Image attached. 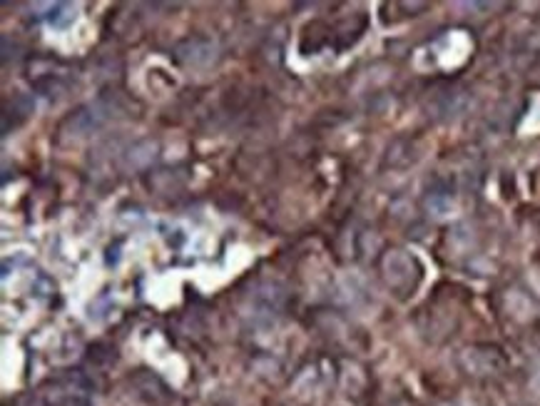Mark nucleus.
Returning a JSON list of instances; mask_svg holds the SVG:
<instances>
[{
	"instance_id": "nucleus-1",
	"label": "nucleus",
	"mask_w": 540,
	"mask_h": 406,
	"mask_svg": "<svg viewBox=\"0 0 540 406\" xmlns=\"http://www.w3.org/2000/svg\"><path fill=\"white\" fill-rule=\"evenodd\" d=\"M463 367L468 369V374H478V377H488V374L501 372L506 359L498 349L493 347H468L466 352L461 354Z\"/></svg>"
},
{
	"instance_id": "nucleus-2",
	"label": "nucleus",
	"mask_w": 540,
	"mask_h": 406,
	"mask_svg": "<svg viewBox=\"0 0 540 406\" xmlns=\"http://www.w3.org/2000/svg\"><path fill=\"white\" fill-rule=\"evenodd\" d=\"M411 267H416L411 257L401 255V252H394V255L386 260V279H389L394 287H406V284H414V277L404 272V270H411Z\"/></svg>"
},
{
	"instance_id": "nucleus-3",
	"label": "nucleus",
	"mask_w": 540,
	"mask_h": 406,
	"mask_svg": "<svg viewBox=\"0 0 540 406\" xmlns=\"http://www.w3.org/2000/svg\"><path fill=\"white\" fill-rule=\"evenodd\" d=\"M533 387H536V389H538V392H540V372L536 374V379H533Z\"/></svg>"
},
{
	"instance_id": "nucleus-4",
	"label": "nucleus",
	"mask_w": 540,
	"mask_h": 406,
	"mask_svg": "<svg viewBox=\"0 0 540 406\" xmlns=\"http://www.w3.org/2000/svg\"><path fill=\"white\" fill-rule=\"evenodd\" d=\"M443 406H451V404H443Z\"/></svg>"
}]
</instances>
